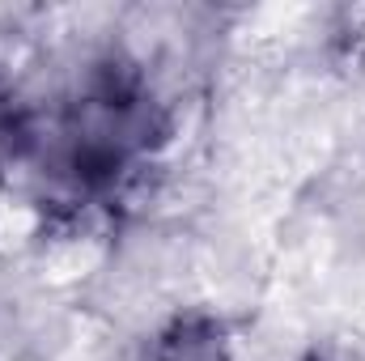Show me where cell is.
I'll list each match as a JSON object with an SVG mask.
<instances>
[{
	"instance_id": "3",
	"label": "cell",
	"mask_w": 365,
	"mask_h": 361,
	"mask_svg": "<svg viewBox=\"0 0 365 361\" xmlns=\"http://www.w3.org/2000/svg\"><path fill=\"white\" fill-rule=\"evenodd\" d=\"M43 153V123L34 106L0 77V175L34 162Z\"/></svg>"
},
{
	"instance_id": "2",
	"label": "cell",
	"mask_w": 365,
	"mask_h": 361,
	"mask_svg": "<svg viewBox=\"0 0 365 361\" xmlns=\"http://www.w3.org/2000/svg\"><path fill=\"white\" fill-rule=\"evenodd\" d=\"M149 361H230L225 323L217 315H204V310L179 315L158 332Z\"/></svg>"
},
{
	"instance_id": "1",
	"label": "cell",
	"mask_w": 365,
	"mask_h": 361,
	"mask_svg": "<svg viewBox=\"0 0 365 361\" xmlns=\"http://www.w3.org/2000/svg\"><path fill=\"white\" fill-rule=\"evenodd\" d=\"M170 132L175 115L166 98L132 56L106 51L90 60L64 98L60 123L47 132L43 179L51 204L106 208L123 200L136 171H145Z\"/></svg>"
}]
</instances>
